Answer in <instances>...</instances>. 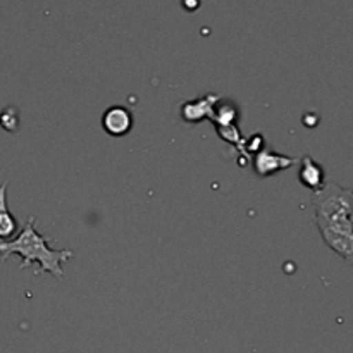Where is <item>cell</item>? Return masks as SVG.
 I'll list each match as a JSON object with an SVG mask.
<instances>
[{
	"mask_svg": "<svg viewBox=\"0 0 353 353\" xmlns=\"http://www.w3.org/2000/svg\"><path fill=\"white\" fill-rule=\"evenodd\" d=\"M17 231V223L7 207V183L0 186V240L9 241L14 240V234Z\"/></svg>",
	"mask_w": 353,
	"mask_h": 353,
	"instance_id": "52a82bcc",
	"label": "cell"
},
{
	"mask_svg": "<svg viewBox=\"0 0 353 353\" xmlns=\"http://www.w3.org/2000/svg\"><path fill=\"white\" fill-rule=\"evenodd\" d=\"M217 131H219L221 138H224L230 143H238L241 140L240 131H238V128L234 124H230V126H217Z\"/></svg>",
	"mask_w": 353,
	"mask_h": 353,
	"instance_id": "9c48e42d",
	"label": "cell"
},
{
	"mask_svg": "<svg viewBox=\"0 0 353 353\" xmlns=\"http://www.w3.org/2000/svg\"><path fill=\"white\" fill-rule=\"evenodd\" d=\"M17 254L21 255L23 262H21V269H28L31 264L40 265V274L55 276L57 279L64 278V271H62V264L68 262L69 259L74 255L72 250H54L48 247L47 238L41 236L34 228V217H30L26 226L21 230L14 240L2 241L0 240V259L7 261L9 255Z\"/></svg>",
	"mask_w": 353,
	"mask_h": 353,
	"instance_id": "7a4b0ae2",
	"label": "cell"
},
{
	"mask_svg": "<svg viewBox=\"0 0 353 353\" xmlns=\"http://www.w3.org/2000/svg\"><path fill=\"white\" fill-rule=\"evenodd\" d=\"M17 123H19V117H17V112L12 107H9V109H6L0 114V126H2L3 130L16 131Z\"/></svg>",
	"mask_w": 353,
	"mask_h": 353,
	"instance_id": "ba28073f",
	"label": "cell"
},
{
	"mask_svg": "<svg viewBox=\"0 0 353 353\" xmlns=\"http://www.w3.org/2000/svg\"><path fill=\"white\" fill-rule=\"evenodd\" d=\"M219 102V97L217 95H207L202 99H196L193 102H188L183 105L181 116L183 119L188 121V123H199L203 117H212L214 107Z\"/></svg>",
	"mask_w": 353,
	"mask_h": 353,
	"instance_id": "5b68a950",
	"label": "cell"
},
{
	"mask_svg": "<svg viewBox=\"0 0 353 353\" xmlns=\"http://www.w3.org/2000/svg\"><path fill=\"white\" fill-rule=\"evenodd\" d=\"M102 126L110 137H124L133 128V114L123 105L110 107L103 112Z\"/></svg>",
	"mask_w": 353,
	"mask_h": 353,
	"instance_id": "3957f363",
	"label": "cell"
},
{
	"mask_svg": "<svg viewBox=\"0 0 353 353\" xmlns=\"http://www.w3.org/2000/svg\"><path fill=\"white\" fill-rule=\"evenodd\" d=\"M316 224L327 247L353 264V192L327 183L312 195Z\"/></svg>",
	"mask_w": 353,
	"mask_h": 353,
	"instance_id": "6da1fadb",
	"label": "cell"
},
{
	"mask_svg": "<svg viewBox=\"0 0 353 353\" xmlns=\"http://www.w3.org/2000/svg\"><path fill=\"white\" fill-rule=\"evenodd\" d=\"M295 162L296 159L279 155L276 154V152L265 150L264 148V150H259L257 157H255V172H257L261 178H265V176L281 171V169L292 168Z\"/></svg>",
	"mask_w": 353,
	"mask_h": 353,
	"instance_id": "277c9868",
	"label": "cell"
},
{
	"mask_svg": "<svg viewBox=\"0 0 353 353\" xmlns=\"http://www.w3.org/2000/svg\"><path fill=\"white\" fill-rule=\"evenodd\" d=\"M299 179L303 186H307L312 192H317V190H321L326 185L324 183V169L310 155H305L302 159V162H300Z\"/></svg>",
	"mask_w": 353,
	"mask_h": 353,
	"instance_id": "8992f818",
	"label": "cell"
}]
</instances>
